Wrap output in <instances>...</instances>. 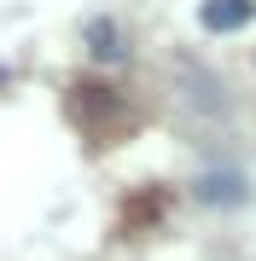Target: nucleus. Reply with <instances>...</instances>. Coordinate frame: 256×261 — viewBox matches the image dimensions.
Returning <instances> with one entry per match:
<instances>
[{
    "label": "nucleus",
    "mask_w": 256,
    "mask_h": 261,
    "mask_svg": "<svg viewBox=\"0 0 256 261\" xmlns=\"http://www.w3.org/2000/svg\"><path fill=\"white\" fill-rule=\"evenodd\" d=\"M87 53H94L99 64H117V58H123V41H117V23L111 18H94V23H87Z\"/></svg>",
    "instance_id": "obj_2"
},
{
    "label": "nucleus",
    "mask_w": 256,
    "mask_h": 261,
    "mask_svg": "<svg viewBox=\"0 0 256 261\" xmlns=\"http://www.w3.org/2000/svg\"><path fill=\"white\" fill-rule=\"evenodd\" d=\"M256 18V0H204L198 6V23L210 35H233V29H245Z\"/></svg>",
    "instance_id": "obj_1"
},
{
    "label": "nucleus",
    "mask_w": 256,
    "mask_h": 261,
    "mask_svg": "<svg viewBox=\"0 0 256 261\" xmlns=\"http://www.w3.org/2000/svg\"><path fill=\"white\" fill-rule=\"evenodd\" d=\"M198 197H204V203H239V197H245V180H239V174H204L198 180Z\"/></svg>",
    "instance_id": "obj_3"
}]
</instances>
